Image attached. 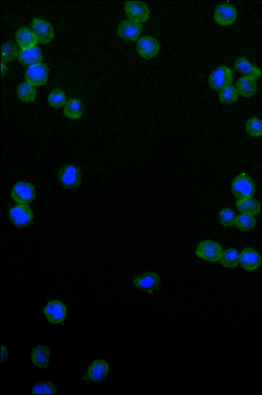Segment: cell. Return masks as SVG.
Wrapping results in <instances>:
<instances>
[{
  "mask_svg": "<svg viewBox=\"0 0 262 395\" xmlns=\"http://www.w3.org/2000/svg\"><path fill=\"white\" fill-rule=\"evenodd\" d=\"M57 179L60 185L67 190H72L79 186L82 179V170L75 164L68 163L59 169Z\"/></svg>",
  "mask_w": 262,
  "mask_h": 395,
  "instance_id": "obj_1",
  "label": "cell"
},
{
  "mask_svg": "<svg viewBox=\"0 0 262 395\" xmlns=\"http://www.w3.org/2000/svg\"><path fill=\"white\" fill-rule=\"evenodd\" d=\"M194 252L195 255L201 259L216 262L220 260L223 251L221 245L218 242L207 239L199 242Z\"/></svg>",
  "mask_w": 262,
  "mask_h": 395,
  "instance_id": "obj_2",
  "label": "cell"
},
{
  "mask_svg": "<svg viewBox=\"0 0 262 395\" xmlns=\"http://www.w3.org/2000/svg\"><path fill=\"white\" fill-rule=\"evenodd\" d=\"M133 284L141 291L152 294L160 288L161 278L158 273L148 271L135 276Z\"/></svg>",
  "mask_w": 262,
  "mask_h": 395,
  "instance_id": "obj_3",
  "label": "cell"
},
{
  "mask_svg": "<svg viewBox=\"0 0 262 395\" xmlns=\"http://www.w3.org/2000/svg\"><path fill=\"white\" fill-rule=\"evenodd\" d=\"M231 190L233 195L237 199L251 197L255 193L252 180L244 173H239L234 178Z\"/></svg>",
  "mask_w": 262,
  "mask_h": 395,
  "instance_id": "obj_4",
  "label": "cell"
},
{
  "mask_svg": "<svg viewBox=\"0 0 262 395\" xmlns=\"http://www.w3.org/2000/svg\"><path fill=\"white\" fill-rule=\"evenodd\" d=\"M36 192L34 186L31 183L24 181L16 182L12 187L11 196L17 203L28 204L36 198Z\"/></svg>",
  "mask_w": 262,
  "mask_h": 395,
  "instance_id": "obj_5",
  "label": "cell"
},
{
  "mask_svg": "<svg viewBox=\"0 0 262 395\" xmlns=\"http://www.w3.org/2000/svg\"><path fill=\"white\" fill-rule=\"evenodd\" d=\"M233 78L232 69L226 66H221L210 74L208 82L211 89L220 91L226 86L231 85Z\"/></svg>",
  "mask_w": 262,
  "mask_h": 395,
  "instance_id": "obj_6",
  "label": "cell"
},
{
  "mask_svg": "<svg viewBox=\"0 0 262 395\" xmlns=\"http://www.w3.org/2000/svg\"><path fill=\"white\" fill-rule=\"evenodd\" d=\"M9 216L12 223L20 227L28 225L33 218V211L27 204L17 203L12 206Z\"/></svg>",
  "mask_w": 262,
  "mask_h": 395,
  "instance_id": "obj_7",
  "label": "cell"
},
{
  "mask_svg": "<svg viewBox=\"0 0 262 395\" xmlns=\"http://www.w3.org/2000/svg\"><path fill=\"white\" fill-rule=\"evenodd\" d=\"M49 69L43 63H39L28 67L25 77L26 82L34 87L45 85L48 80Z\"/></svg>",
  "mask_w": 262,
  "mask_h": 395,
  "instance_id": "obj_8",
  "label": "cell"
},
{
  "mask_svg": "<svg viewBox=\"0 0 262 395\" xmlns=\"http://www.w3.org/2000/svg\"><path fill=\"white\" fill-rule=\"evenodd\" d=\"M124 10L129 19L140 23L146 22L149 17V9L142 2L128 1L125 4Z\"/></svg>",
  "mask_w": 262,
  "mask_h": 395,
  "instance_id": "obj_9",
  "label": "cell"
},
{
  "mask_svg": "<svg viewBox=\"0 0 262 395\" xmlns=\"http://www.w3.org/2000/svg\"><path fill=\"white\" fill-rule=\"evenodd\" d=\"M237 15V10L233 6L222 3L216 7L213 17L218 25L227 26L232 25L236 20Z\"/></svg>",
  "mask_w": 262,
  "mask_h": 395,
  "instance_id": "obj_10",
  "label": "cell"
},
{
  "mask_svg": "<svg viewBox=\"0 0 262 395\" xmlns=\"http://www.w3.org/2000/svg\"><path fill=\"white\" fill-rule=\"evenodd\" d=\"M43 313L49 321L54 324H59L66 319L67 310L64 303L55 299L48 302L43 308Z\"/></svg>",
  "mask_w": 262,
  "mask_h": 395,
  "instance_id": "obj_11",
  "label": "cell"
},
{
  "mask_svg": "<svg viewBox=\"0 0 262 395\" xmlns=\"http://www.w3.org/2000/svg\"><path fill=\"white\" fill-rule=\"evenodd\" d=\"M31 26L38 42L47 44L53 38L54 36L53 29L51 25L46 20L40 18H34Z\"/></svg>",
  "mask_w": 262,
  "mask_h": 395,
  "instance_id": "obj_12",
  "label": "cell"
},
{
  "mask_svg": "<svg viewBox=\"0 0 262 395\" xmlns=\"http://www.w3.org/2000/svg\"><path fill=\"white\" fill-rule=\"evenodd\" d=\"M159 49L158 41L150 36H143L137 42L136 50L138 53L145 59H150L156 56Z\"/></svg>",
  "mask_w": 262,
  "mask_h": 395,
  "instance_id": "obj_13",
  "label": "cell"
},
{
  "mask_svg": "<svg viewBox=\"0 0 262 395\" xmlns=\"http://www.w3.org/2000/svg\"><path fill=\"white\" fill-rule=\"evenodd\" d=\"M142 30L141 23L125 19L122 20L118 27V33L123 39L129 41L138 39Z\"/></svg>",
  "mask_w": 262,
  "mask_h": 395,
  "instance_id": "obj_14",
  "label": "cell"
},
{
  "mask_svg": "<svg viewBox=\"0 0 262 395\" xmlns=\"http://www.w3.org/2000/svg\"><path fill=\"white\" fill-rule=\"evenodd\" d=\"M239 263L245 270L253 271L260 266L261 258L256 250L251 247H246L240 253Z\"/></svg>",
  "mask_w": 262,
  "mask_h": 395,
  "instance_id": "obj_15",
  "label": "cell"
},
{
  "mask_svg": "<svg viewBox=\"0 0 262 395\" xmlns=\"http://www.w3.org/2000/svg\"><path fill=\"white\" fill-rule=\"evenodd\" d=\"M87 373L89 378L93 381H103L109 373V365L104 360L97 359L90 365Z\"/></svg>",
  "mask_w": 262,
  "mask_h": 395,
  "instance_id": "obj_16",
  "label": "cell"
},
{
  "mask_svg": "<svg viewBox=\"0 0 262 395\" xmlns=\"http://www.w3.org/2000/svg\"><path fill=\"white\" fill-rule=\"evenodd\" d=\"M234 68L243 76H250L258 79L262 75L261 70L257 67L252 65L249 60L245 57L237 58L234 63Z\"/></svg>",
  "mask_w": 262,
  "mask_h": 395,
  "instance_id": "obj_17",
  "label": "cell"
},
{
  "mask_svg": "<svg viewBox=\"0 0 262 395\" xmlns=\"http://www.w3.org/2000/svg\"><path fill=\"white\" fill-rule=\"evenodd\" d=\"M17 58L19 62L25 66H31L41 63L42 56L38 47L22 50L18 51Z\"/></svg>",
  "mask_w": 262,
  "mask_h": 395,
  "instance_id": "obj_18",
  "label": "cell"
},
{
  "mask_svg": "<svg viewBox=\"0 0 262 395\" xmlns=\"http://www.w3.org/2000/svg\"><path fill=\"white\" fill-rule=\"evenodd\" d=\"M15 39L22 50L34 47L38 42L33 31L27 27L19 29L16 33Z\"/></svg>",
  "mask_w": 262,
  "mask_h": 395,
  "instance_id": "obj_19",
  "label": "cell"
},
{
  "mask_svg": "<svg viewBox=\"0 0 262 395\" xmlns=\"http://www.w3.org/2000/svg\"><path fill=\"white\" fill-rule=\"evenodd\" d=\"M50 354L48 346L39 345L32 350L30 355L31 361L35 366L45 369L48 366Z\"/></svg>",
  "mask_w": 262,
  "mask_h": 395,
  "instance_id": "obj_20",
  "label": "cell"
},
{
  "mask_svg": "<svg viewBox=\"0 0 262 395\" xmlns=\"http://www.w3.org/2000/svg\"><path fill=\"white\" fill-rule=\"evenodd\" d=\"M236 88L238 94L243 97H251L257 90L256 79L250 76H243L237 81Z\"/></svg>",
  "mask_w": 262,
  "mask_h": 395,
  "instance_id": "obj_21",
  "label": "cell"
},
{
  "mask_svg": "<svg viewBox=\"0 0 262 395\" xmlns=\"http://www.w3.org/2000/svg\"><path fill=\"white\" fill-rule=\"evenodd\" d=\"M235 205L241 213L252 216L258 214L261 211L260 203L252 197L238 199Z\"/></svg>",
  "mask_w": 262,
  "mask_h": 395,
  "instance_id": "obj_22",
  "label": "cell"
},
{
  "mask_svg": "<svg viewBox=\"0 0 262 395\" xmlns=\"http://www.w3.org/2000/svg\"><path fill=\"white\" fill-rule=\"evenodd\" d=\"M84 105L82 101L76 98L68 100L63 108L64 115L72 119L80 118L84 111Z\"/></svg>",
  "mask_w": 262,
  "mask_h": 395,
  "instance_id": "obj_23",
  "label": "cell"
},
{
  "mask_svg": "<svg viewBox=\"0 0 262 395\" xmlns=\"http://www.w3.org/2000/svg\"><path fill=\"white\" fill-rule=\"evenodd\" d=\"M239 255L235 248H228L223 252L219 260L220 263L225 267L235 268L239 262Z\"/></svg>",
  "mask_w": 262,
  "mask_h": 395,
  "instance_id": "obj_24",
  "label": "cell"
},
{
  "mask_svg": "<svg viewBox=\"0 0 262 395\" xmlns=\"http://www.w3.org/2000/svg\"><path fill=\"white\" fill-rule=\"evenodd\" d=\"M16 94L22 101L32 102L36 98V90L34 86L27 82H23L18 86Z\"/></svg>",
  "mask_w": 262,
  "mask_h": 395,
  "instance_id": "obj_25",
  "label": "cell"
},
{
  "mask_svg": "<svg viewBox=\"0 0 262 395\" xmlns=\"http://www.w3.org/2000/svg\"><path fill=\"white\" fill-rule=\"evenodd\" d=\"M234 224L239 230L248 232L255 227L256 221L253 216L242 213L235 217Z\"/></svg>",
  "mask_w": 262,
  "mask_h": 395,
  "instance_id": "obj_26",
  "label": "cell"
},
{
  "mask_svg": "<svg viewBox=\"0 0 262 395\" xmlns=\"http://www.w3.org/2000/svg\"><path fill=\"white\" fill-rule=\"evenodd\" d=\"M238 95L236 87L230 85L220 91L219 98L220 102L224 104H232L237 101Z\"/></svg>",
  "mask_w": 262,
  "mask_h": 395,
  "instance_id": "obj_27",
  "label": "cell"
},
{
  "mask_svg": "<svg viewBox=\"0 0 262 395\" xmlns=\"http://www.w3.org/2000/svg\"><path fill=\"white\" fill-rule=\"evenodd\" d=\"M16 44L12 41L4 43L1 48V60L3 62L13 60L18 55Z\"/></svg>",
  "mask_w": 262,
  "mask_h": 395,
  "instance_id": "obj_28",
  "label": "cell"
},
{
  "mask_svg": "<svg viewBox=\"0 0 262 395\" xmlns=\"http://www.w3.org/2000/svg\"><path fill=\"white\" fill-rule=\"evenodd\" d=\"M48 101L52 108L58 109L67 102L66 94L61 89H54L48 95Z\"/></svg>",
  "mask_w": 262,
  "mask_h": 395,
  "instance_id": "obj_29",
  "label": "cell"
},
{
  "mask_svg": "<svg viewBox=\"0 0 262 395\" xmlns=\"http://www.w3.org/2000/svg\"><path fill=\"white\" fill-rule=\"evenodd\" d=\"M245 128L251 136L257 137L262 136V120L256 117L249 119L246 122Z\"/></svg>",
  "mask_w": 262,
  "mask_h": 395,
  "instance_id": "obj_30",
  "label": "cell"
},
{
  "mask_svg": "<svg viewBox=\"0 0 262 395\" xmlns=\"http://www.w3.org/2000/svg\"><path fill=\"white\" fill-rule=\"evenodd\" d=\"M32 394H57L54 384L49 381H42L36 384L32 389Z\"/></svg>",
  "mask_w": 262,
  "mask_h": 395,
  "instance_id": "obj_31",
  "label": "cell"
},
{
  "mask_svg": "<svg viewBox=\"0 0 262 395\" xmlns=\"http://www.w3.org/2000/svg\"><path fill=\"white\" fill-rule=\"evenodd\" d=\"M235 215L233 211L229 207H225L219 213V221L224 226H232L235 221Z\"/></svg>",
  "mask_w": 262,
  "mask_h": 395,
  "instance_id": "obj_32",
  "label": "cell"
},
{
  "mask_svg": "<svg viewBox=\"0 0 262 395\" xmlns=\"http://www.w3.org/2000/svg\"><path fill=\"white\" fill-rule=\"evenodd\" d=\"M8 354L7 350V348L5 346L2 345L1 346V363L4 362L8 358Z\"/></svg>",
  "mask_w": 262,
  "mask_h": 395,
  "instance_id": "obj_33",
  "label": "cell"
},
{
  "mask_svg": "<svg viewBox=\"0 0 262 395\" xmlns=\"http://www.w3.org/2000/svg\"><path fill=\"white\" fill-rule=\"evenodd\" d=\"M8 71V69L6 65L3 61L1 62V76H4Z\"/></svg>",
  "mask_w": 262,
  "mask_h": 395,
  "instance_id": "obj_34",
  "label": "cell"
}]
</instances>
